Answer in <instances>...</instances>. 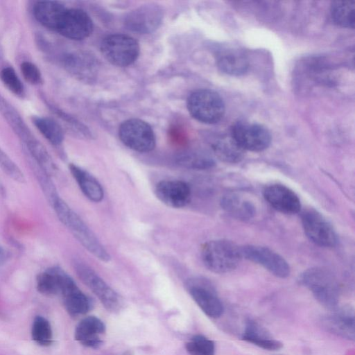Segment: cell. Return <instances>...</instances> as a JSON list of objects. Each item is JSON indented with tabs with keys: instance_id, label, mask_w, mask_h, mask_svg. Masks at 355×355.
<instances>
[{
	"instance_id": "6da1fadb",
	"label": "cell",
	"mask_w": 355,
	"mask_h": 355,
	"mask_svg": "<svg viewBox=\"0 0 355 355\" xmlns=\"http://www.w3.org/2000/svg\"><path fill=\"white\" fill-rule=\"evenodd\" d=\"M51 205L61 223L89 253L103 261L110 259L109 253L94 232L63 200L58 196Z\"/></svg>"
},
{
	"instance_id": "7a4b0ae2",
	"label": "cell",
	"mask_w": 355,
	"mask_h": 355,
	"mask_svg": "<svg viewBox=\"0 0 355 355\" xmlns=\"http://www.w3.org/2000/svg\"><path fill=\"white\" fill-rule=\"evenodd\" d=\"M300 279L324 307L331 311L338 307L340 295L338 283L329 270L321 267L311 268L301 275Z\"/></svg>"
},
{
	"instance_id": "3957f363",
	"label": "cell",
	"mask_w": 355,
	"mask_h": 355,
	"mask_svg": "<svg viewBox=\"0 0 355 355\" xmlns=\"http://www.w3.org/2000/svg\"><path fill=\"white\" fill-rule=\"evenodd\" d=\"M201 257L208 270L218 274L234 270L243 258L241 247L225 239L205 243L202 247Z\"/></svg>"
},
{
	"instance_id": "277c9868",
	"label": "cell",
	"mask_w": 355,
	"mask_h": 355,
	"mask_svg": "<svg viewBox=\"0 0 355 355\" xmlns=\"http://www.w3.org/2000/svg\"><path fill=\"white\" fill-rule=\"evenodd\" d=\"M187 108L194 119L207 124L218 122L225 114L223 98L217 92L207 89L192 92L187 100Z\"/></svg>"
},
{
	"instance_id": "5b68a950",
	"label": "cell",
	"mask_w": 355,
	"mask_h": 355,
	"mask_svg": "<svg viewBox=\"0 0 355 355\" xmlns=\"http://www.w3.org/2000/svg\"><path fill=\"white\" fill-rule=\"evenodd\" d=\"M101 51L104 58L111 64L126 67L137 59L139 45L136 40L129 35L113 34L103 40Z\"/></svg>"
},
{
	"instance_id": "8992f818",
	"label": "cell",
	"mask_w": 355,
	"mask_h": 355,
	"mask_svg": "<svg viewBox=\"0 0 355 355\" xmlns=\"http://www.w3.org/2000/svg\"><path fill=\"white\" fill-rule=\"evenodd\" d=\"M301 220L304 232L311 242L324 248L336 245V232L321 213L314 209H306L302 214Z\"/></svg>"
},
{
	"instance_id": "52a82bcc",
	"label": "cell",
	"mask_w": 355,
	"mask_h": 355,
	"mask_svg": "<svg viewBox=\"0 0 355 355\" xmlns=\"http://www.w3.org/2000/svg\"><path fill=\"white\" fill-rule=\"evenodd\" d=\"M119 136L126 146L137 152H150L155 146V136L152 128L141 119L124 121L119 128Z\"/></svg>"
},
{
	"instance_id": "ba28073f",
	"label": "cell",
	"mask_w": 355,
	"mask_h": 355,
	"mask_svg": "<svg viewBox=\"0 0 355 355\" xmlns=\"http://www.w3.org/2000/svg\"><path fill=\"white\" fill-rule=\"evenodd\" d=\"M231 137L245 151L264 150L271 143V135L262 125L248 121H239L232 128Z\"/></svg>"
},
{
	"instance_id": "9c48e42d",
	"label": "cell",
	"mask_w": 355,
	"mask_h": 355,
	"mask_svg": "<svg viewBox=\"0 0 355 355\" xmlns=\"http://www.w3.org/2000/svg\"><path fill=\"white\" fill-rule=\"evenodd\" d=\"M242 257L257 263L277 277L286 278L291 269L284 258L274 250L264 246L247 245L241 247Z\"/></svg>"
},
{
	"instance_id": "30bf717a",
	"label": "cell",
	"mask_w": 355,
	"mask_h": 355,
	"mask_svg": "<svg viewBox=\"0 0 355 355\" xmlns=\"http://www.w3.org/2000/svg\"><path fill=\"white\" fill-rule=\"evenodd\" d=\"M74 268L80 280L96 295L107 310L115 311L119 309V296L90 267L83 263L77 262Z\"/></svg>"
},
{
	"instance_id": "8fae6325",
	"label": "cell",
	"mask_w": 355,
	"mask_h": 355,
	"mask_svg": "<svg viewBox=\"0 0 355 355\" xmlns=\"http://www.w3.org/2000/svg\"><path fill=\"white\" fill-rule=\"evenodd\" d=\"M187 290L201 310L209 317L216 318L223 313V305L215 289L203 279L191 280Z\"/></svg>"
},
{
	"instance_id": "7c38bea8",
	"label": "cell",
	"mask_w": 355,
	"mask_h": 355,
	"mask_svg": "<svg viewBox=\"0 0 355 355\" xmlns=\"http://www.w3.org/2000/svg\"><path fill=\"white\" fill-rule=\"evenodd\" d=\"M351 306L337 307L322 317L320 323L327 331L349 340L355 338V316Z\"/></svg>"
},
{
	"instance_id": "4fadbf2b",
	"label": "cell",
	"mask_w": 355,
	"mask_h": 355,
	"mask_svg": "<svg viewBox=\"0 0 355 355\" xmlns=\"http://www.w3.org/2000/svg\"><path fill=\"white\" fill-rule=\"evenodd\" d=\"M93 28L92 20L85 11L71 8L67 9L57 31L67 38L82 40L92 33Z\"/></svg>"
},
{
	"instance_id": "5bb4252c",
	"label": "cell",
	"mask_w": 355,
	"mask_h": 355,
	"mask_svg": "<svg viewBox=\"0 0 355 355\" xmlns=\"http://www.w3.org/2000/svg\"><path fill=\"white\" fill-rule=\"evenodd\" d=\"M0 114L24 143L28 152L34 151L42 145L40 141L32 134L19 112L1 93Z\"/></svg>"
},
{
	"instance_id": "9a60e30c",
	"label": "cell",
	"mask_w": 355,
	"mask_h": 355,
	"mask_svg": "<svg viewBox=\"0 0 355 355\" xmlns=\"http://www.w3.org/2000/svg\"><path fill=\"white\" fill-rule=\"evenodd\" d=\"M265 200L277 211L295 214L301 209V202L295 191L281 184H272L263 190Z\"/></svg>"
},
{
	"instance_id": "2e32d148",
	"label": "cell",
	"mask_w": 355,
	"mask_h": 355,
	"mask_svg": "<svg viewBox=\"0 0 355 355\" xmlns=\"http://www.w3.org/2000/svg\"><path fill=\"white\" fill-rule=\"evenodd\" d=\"M157 198L172 208L186 206L191 198V189L187 183L180 180H162L155 189Z\"/></svg>"
},
{
	"instance_id": "e0dca14e",
	"label": "cell",
	"mask_w": 355,
	"mask_h": 355,
	"mask_svg": "<svg viewBox=\"0 0 355 355\" xmlns=\"http://www.w3.org/2000/svg\"><path fill=\"white\" fill-rule=\"evenodd\" d=\"M162 17V10L158 6L146 5L130 12L125 23L131 31L148 33L159 26Z\"/></svg>"
},
{
	"instance_id": "ac0fdd59",
	"label": "cell",
	"mask_w": 355,
	"mask_h": 355,
	"mask_svg": "<svg viewBox=\"0 0 355 355\" xmlns=\"http://www.w3.org/2000/svg\"><path fill=\"white\" fill-rule=\"evenodd\" d=\"M60 294L62 297L67 311L71 315L85 314L89 311V300L67 272L64 274L62 279Z\"/></svg>"
},
{
	"instance_id": "d6986e66",
	"label": "cell",
	"mask_w": 355,
	"mask_h": 355,
	"mask_svg": "<svg viewBox=\"0 0 355 355\" xmlns=\"http://www.w3.org/2000/svg\"><path fill=\"white\" fill-rule=\"evenodd\" d=\"M216 64L221 71L231 76H241L249 67L245 53L234 46L220 49L216 54Z\"/></svg>"
},
{
	"instance_id": "ffe728a7",
	"label": "cell",
	"mask_w": 355,
	"mask_h": 355,
	"mask_svg": "<svg viewBox=\"0 0 355 355\" xmlns=\"http://www.w3.org/2000/svg\"><path fill=\"white\" fill-rule=\"evenodd\" d=\"M105 331V324L99 318L89 316L78 324L75 329L74 338L84 346L98 348L103 343L100 336Z\"/></svg>"
},
{
	"instance_id": "44dd1931",
	"label": "cell",
	"mask_w": 355,
	"mask_h": 355,
	"mask_svg": "<svg viewBox=\"0 0 355 355\" xmlns=\"http://www.w3.org/2000/svg\"><path fill=\"white\" fill-rule=\"evenodd\" d=\"M241 339L270 351L279 350L283 347V343L274 339L266 327L251 319L248 320L245 322Z\"/></svg>"
},
{
	"instance_id": "7402d4cb",
	"label": "cell",
	"mask_w": 355,
	"mask_h": 355,
	"mask_svg": "<svg viewBox=\"0 0 355 355\" xmlns=\"http://www.w3.org/2000/svg\"><path fill=\"white\" fill-rule=\"evenodd\" d=\"M67 8L55 1H37L33 7V14L37 21L43 26L58 31Z\"/></svg>"
},
{
	"instance_id": "603a6c76",
	"label": "cell",
	"mask_w": 355,
	"mask_h": 355,
	"mask_svg": "<svg viewBox=\"0 0 355 355\" xmlns=\"http://www.w3.org/2000/svg\"><path fill=\"white\" fill-rule=\"evenodd\" d=\"M69 171L83 194L91 201L98 202L104 197V191L98 181L87 171L71 164Z\"/></svg>"
},
{
	"instance_id": "cb8c5ba5",
	"label": "cell",
	"mask_w": 355,
	"mask_h": 355,
	"mask_svg": "<svg viewBox=\"0 0 355 355\" xmlns=\"http://www.w3.org/2000/svg\"><path fill=\"white\" fill-rule=\"evenodd\" d=\"M220 205L230 216L239 220H250L256 214V208L252 202L235 193L223 196Z\"/></svg>"
},
{
	"instance_id": "d4e9b609",
	"label": "cell",
	"mask_w": 355,
	"mask_h": 355,
	"mask_svg": "<svg viewBox=\"0 0 355 355\" xmlns=\"http://www.w3.org/2000/svg\"><path fill=\"white\" fill-rule=\"evenodd\" d=\"M212 149L219 159L227 163H237L244 155V150L231 136L216 139L212 144Z\"/></svg>"
},
{
	"instance_id": "484cf974",
	"label": "cell",
	"mask_w": 355,
	"mask_h": 355,
	"mask_svg": "<svg viewBox=\"0 0 355 355\" xmlns=\"http://www.w3.org/2000/svg\"><path fill=\"white\" fill-rule=\"evenodd\" d=\"M330 12L337 25L354 28L355 1H334L331 2Z\"/></svg>"
},
{
	"instance_id": "4316f807",
	"label": "cell",
	"mask_w": 355,
	"mask_h": 355,
	"mask_svg": "<svg viewBox=\"0 0 355 355\" xmlns=\"http://www.w3.org/2000/svg\"><path fill=\"white\" fill-rule=\"evenodd\" d=\"M62 270L55 266L40 273L36 279L37 291L49 296L60 294Z\"/></svg>"
},
{
	"instance_id": "83f0119b",
	"label": "cell",
	"mask_w": 355,
	"mask_h": 355,
	"mask_svg": "<svg viewBox=\"0 0 355 355\" xmlns=\"http://www.w3.org/2000/svg\"><path fill=\"white\" fill-rule=\"evenodd\" d=\"M32 122L41 134L53 145L59 146L64 140V132L55 120L40 116H32Z\"/></svg>"
},
{
	"instance_id": "f1b7e54d",
	"label": "cell",
	"mask_w": 355,
	"mask_h": 355,
	"mask_svg": "<svg viewBox=\"0 0 355 355\" xmlns=\"http://www.w3.org/2000/svg\"><path fill=\"white\" fill-rule=\"evenodd\" d=\"M178 165L190 168L204 170L211 168L214 161L208 154L201 151H184L176 157Z\"/></svg>"
},
{
	"instance_id": "f546056e",
	"label": "cell",
	"mask_w": 355,
	"mask_h": 355,
	"mask_svg": "<svg viewBox=\"0 0 355 355\" xmlns=\"http://www.w3.org/2000/svg\"><path fill=\"white\" fill-rule=\"evenodd\" d=\"M32 338L38 345L48 346L51 344L53 334L49 322L42 316H36L31 330Z\"/></svg>"
},
{
	"instance_id": "4dcf8cb0",
	"label": "cell",
	"mask_w": 355,
	"mask_h": 355,
	"mask_svg": "<svg viewBox=\"0 0 355 355\" xmlns=\"http://www.w3.org/2000/svg\"><path fill=\"white\" fill-rule=\"evenodd\" d=\"M185 347L190 355H214V343L202 335L192 337Z\"/></svg>"
},
{
	"instance_id": "1f68e13d",
	"label": "cell",
	"mask_w": 355,
	"mask_h": 355,
	"mask_svg": "<svg viewBox=\"0 0 355 355\" xmlns=\"http://www.w3.org/2000/svg\"><path fill=\"white\" fill-rule=\"evenodd\" d=\"M0 79L3 85L15 95L19 97L24 96V85L12 67L3 68L0 71Z\"/></svg>"
},
{
	"instance_id": "d6a6232c",
	"label": "cell",
	"mask_w": 355,
	"mask_h": 355,
	"mask_svg": "<svg viewBox=\"0 0 355 355\" xmlns=\"http://www.w3.org/2000/svg\"><path fill=\"white\" fill-rule=\"evenodd\" d=\"M0 168L7 175L12 178L15 181L20 183L25 182L24 173L20 168L1 148Z\"/></svg>"
},
{
	"instance_id": "836d02e7",
	"label": "cell",
	"mask_w": 355,
	"mask_h": 355,
	"mask_svg": "<svg viewBox=\"0 0 355 355\" xmlns=\"http://www.w3.org/2000/svg\"><path fill=\"white\" fill-rule=\"evenodd\" d=\"M20 69L23 77L30 84L37 85L42 83L41 72L35 64L28 61L23 62Z\"/></svg>"
}]
</instances>
